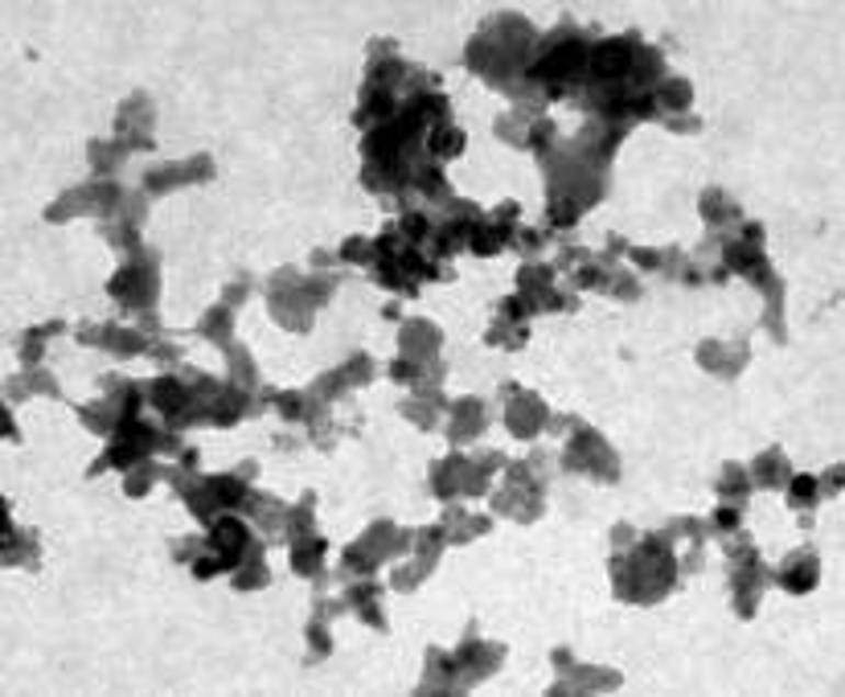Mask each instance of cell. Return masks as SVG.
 <instances>
[{
  "label": "cell",
  "mask_w": 845,
  "mask_h": 697,
  "mask_svg": "<svg viewBox=\"0 0 845 697\" xmlns=\"http://www.w3.org/2000/svg\"><path fill=\"white\" fill-rule=\"evenodd\" d=\"M611 591L616 599L624 604H661L677 583V558H674V538L657 529V533H644L636 538L632 526L611 529Z\"/></svg>",
  "instance_id": "6da1fadb"
},
{
  "label": "cell",
  "mask_w": 845,
  "mask_h": 697,
  "mask_svg": "<svg viewBox=\"0 0 845 697\" xmlns=\"http://www.w3.org/2000/svg\"><path fill=\"white\" fill-rule=\"evenodd\" d=\"M538 46V33L526 16H493L485 21L476 37L464 49V63H469L472 75H481L488 87H497L505 94H517L530 87L526 82V70H530V49Z\"/></svg>",
  "instance_id": "7a4b0ae2"
},
{
  "label": "cell",
  "mask_w": 845,
  "mask_h": 697,
  "mask_svg": "<svg viewBox=\"0 0 845 697\" xmlns=\"http://www.w3.org/2000/svg\"><path fill=\"white\" fill-rule=\"evenodd\" d=\"M247 546H251V533L243 526V517L235 513H222L214 526H205V538H181V542H172V558L177 562H185L193 578H214V574L230 571L243 562L247 554Z\"/></svg>",
  "instance_id": "3957f363"
},
{
  "label": "cell",
  "mask_w": 845,
  "mask_h": 697,
  "mask_svg": "<svg viewBox=\"0 0 845 697\" xmlns=\"http://www.w3.org/2000/svg\"><path fill=\"white\" fill-rule=\"evenodd\" d=\"M337 276H313V279H300V271H275L267 279V308L271 316L280 321L283 328L292 333H308L313 328V312L320 304H329V295L337 292Z\"/></svg>",
  "instance_id": "277c9868"
},
{
  "label": "cell",
  "mask_w": 845,
  "mask_h": 697,
  "mask_svg": "<svg viewBox=\"0 0 845 697\" xmlns=\"http://www.w3.org/2000/svg\"><path fill=\"white\" fill-rule=\"evenodd\" d=\"M497 468H505V456H497V451H481V456L452 451L448 460L431 464V493H436L439 501H452V496H485Z\"/></svg>",
  "instance_id": "5b68a950"
},
{
  "label": "cell",
  "mask_w": 845,
  "mask_h": 697,
  "mask_svg": "<svg viewBox=\"0 0 845 697\" xmlns=\"http://www.w3.org/2000/svg\"><path fill=\"white\" fill-rule=\"evenodd\" d=\"M410 542H415V533H410V529L394 526V521H374V526L361 533L358 542L345 550L341 578H349V583H353V574H358V578H370V574H374L386 558L407 554Z\"/></svg>",
  "instance_id": "8992f818"
},
{
  "label": "cell",
  "mask_w": 845,
  "mask_h": 697,
  "mask_svg": "<svg viewBox=\"0 0 845 697\" xmlns=\"http://www.w3.org/2000/svg\"><path fill=\"white\" fill-rule=\"evenodd\" d=\"M108 292L124 312H140V316L153 312V304H157L160 295V259L148 247L132 250V255H127V267H120V271L111 276Z\"/></svg>",
  "instance_id": "52a82bcc"
},
{
  "label": "cell",
  "mask_w": 845,
  "mask_h": 697,
  "mask_svg": "<svg viewBox=\"0 0 845 697\" xmlns=\"http://www.w3.org/2000/svg\"><path fill=\"white\" fill-rule=\"evenodd\" d=\"M547 464L542 451H533L526 464H514L505 476V488L493 496V509L514 517V521H538L547 509V481L538 476V468Z\"/></svg>",
  "instance_id": "ba28073f"
},
{
  "label": "cell",
  "mask_w": 845,
  "mask_h": 697,
  "mask_svg": "<svg viewBox=\"0 0 845 697\" xmlns=\"http://www.w3.org/2000/svg\"><path fill=\"white\" fill-rule=\"evenodd\" d=\"M140 403H144L140 382H124V378L108 373V378H103V403L79 406V418H82V427H87V431L115 435L124 423L140 418Z\"/></svg>",
  "instance_id": "9c48e42d"
},
{
  "label": "cell",
  "mask_w": 845,
  "mask_h": 697,
  "mask_svg": "<svg viewBox=\"0 0 845 697\" xmlns=\"http://www.w3.org/2000/svg\"><path fill=\"white\" fill-rule=\"evenodd\" d=\"M726 558H731V595H735L739 620H752L764 599V587L771 583V571L759 562L755 538H747L743 529H735V546H726Z\"/></svg>",
  "instance_id": "30bf717a"
},
{
  "label": "cell",
  "mask_w": 845,
  "mask_h": 697,
  "mask_svg": "<svg viewBox=\"0 0 845 697\" xmlns=\"http://www.w3.org/2000/svg\"><path fill=\"white\" fill-rule=\"evenodd\" d=\"M566 427L575 431V439H571L563 451L566 472H587V476H595L599 484L620 481V460H616V451L604 443V435H595L587 423H579V418H571Z\"/></svg>",
  "instance_id": "8fae6325"
},
{
  "label": "cell",
  "mask_w": 845,
  "mask_h": 697,
  "mask_svg": "<svg viewBox=\"0 0 845 697\" xmlns=\"http://www.w3.org/2000/svg\"><path fill=\"white\" fill-rule=\"evenodd\" d=\"M502 398H505V427H509L517 439L533 443L542 431H550V406L542 403L533 390H521L517 382H505Z\"/></svg>",
  "instance_id": "7c38bea8"
},
{
  "label": "cell",
  "mask_w": 845,
  "mask_h": 697,
  "mask_svg": "<svg viewBox=\"0 0 845 697\" xmlns=\"http://www.w3.org/2000/svg\"><path fill=\"white\" fill-rule=\"evenodd\" d=\"M452 665H455V677H464V689H472L476 682L493 677V673L505 665V644L476 640V623H469V640L452 652ZM455 694H460V682H455Z\"/></svg>",
  "instance_id": "4fadbf2b"
},
{
  "label": "cell",
  "mask_w": 845,
  "mask_h": 697,
  "mask_svg": "<svg viewBox=\"0 0 845 697\" xmlns=\"http://www.w3.org/2000/svg\"><path fill=\"white\" fill-rule=\"evenodd\" d=\"M554 283H559V276H554V267L547 263H530L517 271V295L530 304V312H554V308L575 312V295L559 292Z\"/></svg>",
  "instance_id": "5bb4252c"
},
{
  "label": "cell",
  "mask_w": 845,
  "mask_h": 697,
  "mask_svg": "<svg viewBox=\"0 0 845 697\" xmlns=\"http://www.w3.org/2000/svg\"><path fill=\"white\" fill-rule=\"evenodd\" d=\"M517 214H521V205L502 202L497 205V214L481 217V222L472 226V238H469L472 255H481V259H488V255H502V250L514 243V234L521 231V226H517Z\"/></svg>",
  "instance_id": "9a60e30c"
},
{
  "label": "cell",
  "mask_w": 845,
  "mask_h": 697,
  "mask_svg": "<svg viewBox=\"0 0 845 697\" xmlns=\"http://www.w3.org/2000/svg\"><path fill=\"white\" fill-rule=\"evenodd\" d=\"M193 181H214V160L210 156H193V160H177V165H160V169L144 172V189L148 198L157 193H172L181 186H193Z\"/></svg>",
  "instance_id": "2e32d148"
},
{
  "label": "cell",
  "mask_w": 845,
  "mask_h": 697,
  "mask_svg": "<svg viewBox=\"0 0 845 697\" xmlns=\"http://www.w3.org/2000/svg\"><path fill=\"white\" fill-rule=\"evenodd\" d=\"M443 546H448V542H443V529H439V526L419 529V533H415V562H410L407 571H394V574H391V587H394V591H403V595L419 587L422 578L436 571L439 550H443Z\"/></svg>",
  "instance_id": "e0dca14e"
},
{
  "label": "cell",
  "mask_w": 845,
  "mask_h": 697,
  "mask_svg": "<svg viewBox=\"0 0 845 697\" xmlns=\"http://www.w3.org/2000/svg\"><path fill=\"white\" fill-rule=\"evenodd\" d=\"M439 345H443V333L431 321H410V325H403V337H398V349H403L398 357H407V361H415L422 370H431L436 378H443Z\"/></svg>",
  "instance_id": "ac0fdd59"
},
{
  "label": "cell",
  "mask_w": 845,
  "mask_h": 697,
  "mask_svg": "<svg viewBox=\"0 0 845 697\" xmlns=\"http://www.w3.org/2000/svg\"><path fill=\"white\" fill-rule=\"evenodd\" d=\"M79 341L82 345H99V349H108L115 357H136V353H148L157 341H148L140 328H124V325H99V328H79Z\"/></svg>",
  "instance_id": "d6986e66"
},
{
  "label": "cell",
  "mask_w": 845,
  "mask_h": 697,
  "mask_svg": "<svg viewBox=\"0 0 845 697\" xmlns=\"http://www.w3.org/2000/svg\"><path fill=\"white\" fill-rule=\"evenodd\" d=\"M771 583L784 587L788 595H809L821 583V558H816V550H792L780 562V571L771 574Z\"/></svg>",
  "instance_id": "ffe728a7"
},
{
  "label": "cell",
  "mask_w": 845,
  "mask_h": 697,
  "mask_svg": "<svg viewBox=\"0 0 845 697\" xmlns=\"http://www.w3.org/2000/svg\"><path fill=\"white\" fill-rule=\"evenodd\" d=\"M120 144L127 148H153V99L148 94H132L120 108Z\"/></svg>",
  "instance_id": "44dd1931"
},
{
  "label": "cell",
  "mask_w": 845,
  "mask_h": 697,
  "mask_svg": "<svg viewBox=\"0 0 845 697\" xmlns=\"http://www.w3.org/2000/svg\"><path fill=\"white\" fill-rule=\"evenodd\" d=\"M747 361H752V349H747V345H739V341L735 345L706 341L702 349H698V366H702L706 373H719L722 382H735Z\"/></svg>",
  "instance_id": "7402d4cb"
},
{
  "label": "cell",
  "mask_w": 845,
  "mask_h": 697,
  "mask_svg": "<svg viewBox=\"0 0 845 697\" xmlns=\"http://www.w3.org/2000/svg\"><path fill=\"white\" fill-rule=\"evenodd\" d=\"M345 611V599H325V595H316L313 604V620H308V665H320L325 656L333 652V636H329V620H337Z\"/></svg>",
  "instance_id": "603a6c76"
},
{
  "label": "cell",
  "mask_w": 845,
  "mask_h": 697,
  "mask_svg": "<svg viewBox=\"0 0 845 697\" xmlns=\"http://www.w3.org/2000/svg\"><path fill=\"white\" fill-rule=\"evenodd\" d=\"M345 611H358L374 632H391V623H386V616H382V583L353 578L349 591H345Z\"/></svg>",
  "instance_id": "cb8c5ba5"
},
{
  "label": "cell",
  "mask_w": 845,
  "mask_h": 697,
  "mask_svg": "<svg viewBox=\"0 0 845 697\" xmlns=\"http://www.w3.org/2000/svg\"><path fill=\"white\" fill-rule=\"evenodd\" d=\"M488 406L481 398H460L452 406V427H448V439H452V448H464L472 439H481L488 427Z\"/></svg>",
  "instance_id": "d4e9b609"
},
{
  "label": "cell",
  "mask_w": 845,
  "mask_h": 697,
  "mask_svg": "<svg viewBox=\"0 0 845 697\" xmlns=\"http://www.w3.org/2000/svg\"><path fill=\"white\" fill-rule=\"evenodd\" d=\"M550 661H554L559 668H566L571 677H587V682H575V685H571V694H575V689L608 694V689H620V682H624V677H620L616 668H579V665H575V656H571L566 649H554V652H550Z\"/></svg>",
  "instance_id": "484cf974"
},
{
  "label": "cell",
  "mask_w": 845,
  "mask_h": 697,
  "mask_svg": "<svg viewBox=\"0 0 845 697\" xmlns=\"http://www.w3.org/2000/svg\"><path fill=\"white\" fill-rule=\"evenodd\" d=\"M271 583V571H267V542L263 538H251L243 562L235 566V591H263Z\"/></svg>",
  "instance_id": "4316f807"
},
{
  "label": "cell",
  "mask_w": 845,
  "mask_h": 697,
  "mask_svg": "<svg viewBox=\"0 0 845 697\" xmlns=\"http://www.w3.org/2000/svg\"><path fill=\"white\" fill-rule=\"evenodd\" d=\"M747 476H752L759 488H784V484L792 481V468H788V456H784V448L759 451V456L752 460V468H747Z\"/></svg>",
  "instance_id": "83f0119b"
},
{
  "label": "cell",
  "mask_w": 845,
  "mask_h": 697,
  "mask_svg": "<svg viewBox=\"0 0 845 697\" xmlns=\"http://www.w3.org/2000/svg\"><path fill=\"white\" fill-rule=\"evenodd\" d=\"M439 529H443V542H448V546H464V542H472V538L488 533V529H493V521H488V517H469V513L460 509V505H452V509L443 513Z\"/></svg>",
  "instance_id": "f1b7e54d"
},
{
  "label": "cell",
  "mask_w": 845,
  "mask_h": 697,
  "mask_svg": "<svg viewBox=\"0 0 845 697\" xmlns=\"http://www.w3.org/2000/svg\"><path fill=\"white\" fill-rule=\"evenodd\" d=\"M325 538L320 533H308V538H300L292 542V571L304 574V578H320L325 574Z\"/></svg>",
  "instance_id": "f546056e"
},
{
  "label": "cell",
  "mask_w": 845,
  "mask_h": 697,
  "mask_svg": "<svg viewBox=\"0 0 845 697\" xmlns=\"http://www.w3.org/2000/svg\"><path fill=\"white\" fill-rule=\"evenodd\" d=\"M230 312H235V308H226V304L210 308L202 321H198V328H193V333H198V337H205V341H214L222 353H226V349L235 345V337H230V333H235V316H230Z\"/></svg>",
  "instance_id": "4dcf8cb0"
},
{
  "label": "cell",
  "mask_w": 845,
  "mask_h": 697,
  "mask_svg": "<svg viewBox=\"0 0 845 697\" xmlns=\"http://www.w3.org/2000/svg\"><path fill=\"white\" fill-rule=\"evenodd\" d=\"M464 144H469V139H464V132H460V127L448 120V124L431 127V136H427V156H431L436 165H443V160H455V156L464 153Z\"/></svg>",
  "instance_id": "1f68e13d"
},
{
  "label": "cell",
  "mask_w": 845,
  "mask_h": 697,
  "mask_svg": "<svg viewBox=\"0 0 845 697\" xmlns=\"http://www.w3.org/2000/svg\"><path fill=\"white\" fill-rule=\"evenodd\" d=\"M702 217L710 231H726L731 222H743V210H739L722 189H706L702 193Z\"/></svg>",
  "instance_id": "d6a6232c"
},
{
  "label": "cell",
  "mask_w": 845,
  "mask_h": 697,
  "mask_svg": "<svg viewBox=\"0 0 845 697\" xmlns=\"http://www.w3.org/2000/svg\"><path fill=\"white\" fill-rule=\"evenodd\" d=\"M226 382L230 386H243V390H259V366L251 361V353H247V345H230L226 349Z\"/></svg>",
  "instance_id": "836d02e7"
},
{
  "label": "cell",
  "mask_w": 845,
  "mask_h": 697,
  "mask_svg": "<svg viewBox=\"0 0 845 697\" xmlns=\"http://www.w3.org/2000/svg\"><path fill=\"white\" fill-rule=\"evenodd\" d=\"M316 493H304L300 496V505L296 509H288V529H283V542L292 546L300 542V538H308V533H316Z\"/></svg>",
  "instance_id": "e575fe53"
},
{
  "label": "cell",
  "mask_w": 845,
  "mask_h": 697,
  "mask_svg": "<svg viewBox=\"0 0 845 697\" xmlns=\"http://www.w3.org/2000/svg\"><path fill=\"white\" fill-rule=\"evenodd\" d=\"M443 394H439V386H427V398H407L403 403V415L415 423V427H422V431H436V411H443Z\"/></svg>",
  "instance_id": "d590c367"
},
{
  "label": "cell",
  "mask_w": 845,
  "mask_h": 697,
  "mask_svg": "<svg viewBox=\"0 0 845 697\" xmlns=\"http://www.w3.org/2000/svg\"><path fill=\"white\" fill-rule=\"evenodd\" d=\"M719 496H726V505H747V496H752V476H747V468L743 464H722V481H714Z\"/></svg>",
  "instance_id": "8d00e7d4"
},
{
  "label": "cell",
  "mask_w": 845,
  "mask_h": 697,
  "mask_svg": "<svg viewBox=\"0 0 845 697\" xmlns=\"http://www.w3.org/2000/svg\"><path fill=\"white\" fill-rule=\"evenodd\" d=\"M25 394H49V398H63V390L54 386V378H49V373L9 378V386H4V398H9V403H16V398H25Z\"/></svg>",
  "instance_id": "74e56055"
},
{
  "label": "cell",
  "mask_w": 845,
  "mask_h": 697,
  "mask_svg": "<svg viewBox=\"0 0 845 697\" xmlns=\"http://www.w3.org/2000/svg\"><path fill=\"white\" fill-rule=\"evenodd\" d=\"M526 341H530V328L505 321V316H497V325L485 333V345H493V349H521Z\"/></svg>",
  "instance_id": "f35d334b"
},
{
  "label": "cell",
  "mask_w": 845,
  "mask_h": 697,
  "mask_svg": "<svg viewBox=\"0 0 845 697\" xmlns=\"http://www.w3.org/2000/svg\"><path fill=\"white\" fill-rule=\"evenodd\" d=\"M632 259L641 267H649V271H661V276H677V267H686V259H681V250L677 247H661V250H632Z\"/></svg>",
  "instance_id": "ab89813d"
},
{
  "label": "cell",
  "mask_w": 845,
  "mask_h": 697,
  "mask_svg": "<svg viewBox=\"0 0 845 697\" xmlns=\"http://www.w3.org/2000/svg\"><path fill=\"white\" fill-rule=\"evenodd\" d=\"M127 153H132V148H127V144H120V139H115V144H111V139H94V144H91V169L94 172H108V177H111V172H115L127 160Z\"/></svg>",
  "instance_id": "60d3db41"
},
{
  "label": "cell",
  "mask_w": 845,
  "mask_h": 697,
  "mask_svg": "<svg viewBox=\"0 0 845 697\" xmlns=\"http://www.w3.org/2000/svg\"><path fill=\"white\" fill-rule=\"evenodd\" d=\"M58 333H66L63 321H49V325H42V328H30V333L21 337V361L33 370V366L42 361V345H46V337H58Z\"/></svg>",
  "instance_id": "b9f144b4"
},
{
  "label": "cell",
  "mask_w": 845,
  "mask_h": 697,
  "mask_svg": "<svg viewBox=\"0 0 845 697\" xmlns=\"http://www.w3.org/2000/svg\"><path fill=\"white\" fill-rule=\"evenodd\" d=\"M157 481H160V468L153 464V460H140L136 468H127L124 472V493L127 496H144Z\"/></svg>",
  "instance_id": "7bdbcfd3"
},
{
  "label": "cell",
  "mask_w": 845,
  "mask_h": 697,
  "mask_svg": "<svg viewBox=\"0 0 845 697\" xmlns=\"http://www.w3.org/2000/svg\"><path fill=\"white\" fill-rule=\"evenodd\" d=\"M378 259V247H374V238H345L341 243V263L349 267H374Z\"/></svg>",
  "instance_id": "ee69618b"
},
{
  "label": "cell",
  "mask_w": 845,
  "mask_h": 697,
  "mask_svg": "<svg viewBox=\"0 0 845 697\" xmlns=\"http://www.w3.org/2000/svg\"><path fill=\"white\" fill-rule=\"evenodd\" d=\"M374 373H378V366L370 361V353H353L341 366L345 386H370V382H374Z\"/></svg>",
  "instance_id": "f6af8a7d"
},
{
  "label": "cell",
  "mask_w": 845,
  "mask_h": 697,
  "mask_svg": "<svg viewBox=\"0 0 845 697\" xmlns=\"http://www.w3.org/2000/svg\"><path fill=\"white\" fill-rule=\"evenodd\" d=\"M788 488V501H792V509H809V505H816L821 501V484H816V476H792V481L784 484Z\"/></svg>",
  "instance_id": "bcb514c9"
},
{
  "label": "cell",
  "mask_w": 845,
  "mask_h": 697,
  "mask_svg": "<svg viewBox=\"0 0 845 697\" xmlns=\"http://www.w3.org/2000/svg\"><path fill=\"white\" fill-rule=\"evenodd\" d=\"M743 526V513H739V505H719L714 509V517H710V533H735V529Z\"/></svg>",
  "instance_id": "7dc6e473"
},
{
  "label": "cell",
  "mask_w": 845,
  "mask_h": 697,
  "mask_svg": "<svg viewBox=\"0 0 845 697\" xmlns=\"http://www.w3.org/2000/svg\"><path fill=\"white\" fill-rule=\"evenodd\" d=\"M542 243H547V234H542V231H526V226H521V231L514 234V243H509V247H514L517 255H538V250H542Z\"/></svg>",
  "instance_id": "c3c4849f"
},
{
  "label": "cell",
  "mask_w": 845,
  "mask_h": 697,
  "mask_svg": "<svg viewBox=\"0 0 845 697\" xmlns=\"http://www.w3.org/2000/svg\"><path fill=\"white\" fill-rule=\"evenodd\" d=\"M247 295H251V276H238L235 283H230V288L222 292V304H226V308H238V304H243Z\"/></svg>",
  "instance_id": "681fc988"
}]
</instances>
